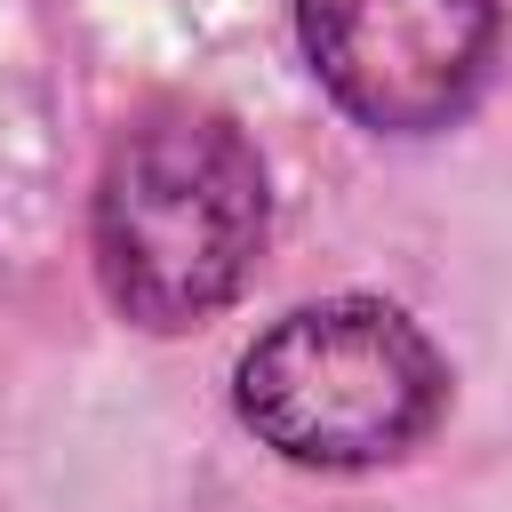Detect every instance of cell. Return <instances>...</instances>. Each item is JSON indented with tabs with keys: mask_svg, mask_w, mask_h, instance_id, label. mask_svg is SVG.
Instances as JSON below:
<instances>
[{
	"mask_svg": "<svg viewBox=\"0 0 512 512\" xmlns=\"http://www.w3.org/2000/svg\"><path fill=\"white\" fill-rule=\"evenodd\" d=\"M264 248V168L216 112L168 104L136 120L96 184V272L136 328L224 312Z\"/></svg>",
	"mask_w": 512,
	"mask_h": 512,
	"instance_id": "obj_1",
	"label": "cell"
},
{
	"mask_svg": "<svg viewBox=\"0 0 512 512\" xmlns=\"http://www.w3.org/2000/svg\"><path fill=\"white\" fill-rule=\"evenodd\" d=\"M440 352L424 328L376 296H328L272 320L232 376L240 424L288 464L352 472L416 448L440 416Z\"/></svg>",
	"mask_w": 512,
	"mask_h": 512,
	"instance_id": "obj_2",
	"label": "cell"
},
{
	"mask_svg": "<svg viewBox=\"0 0 512 512\" xmlns=\"http://www.w3.org/2000/svg\"><path fill=\"white\" fill-rule=\"evenodd\" d=\"M320 88L384 136L448 128L496 48L488 0H296Z\"/></svg>",
	"mask_w": 512,
	"mask_h": 512,
	"instance_id": "obj_3",
	"label": "cell"
}]
</instances>
